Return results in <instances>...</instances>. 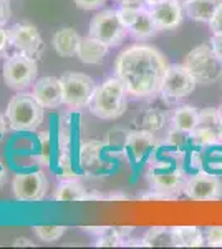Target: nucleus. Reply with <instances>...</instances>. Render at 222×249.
<instances>
[{"instance_id":"79ce46f5","label":"nucleus","mask_w":222,"mask_h":249,"mask_svg":"<svg viewBox=\"0 0 222 249\" xmlns=\"http://www.w3.org/2000/svg\"><path fill=\"white\" fill-rule=\"evenodd\" d=\"M176 2L179 3V5L183 7V9H186V5H188V3H189V0H176Z\"/></svg>"},{"instance_id":"4be33fe9","label":"nucleus","mask_w":222,"mask_h":249,"mask_svg":"<svg viewBox=\"0 0 222 249\" xmlns=\"http://www.w3.org/2000/svg\"><path fill=\"white\" fill-rule=\"evenodd\" d=\"M55 199L62 203L88 201V193L80 181H76V179H65V181L58 184V188H56Z\"/></svg>"},{"instance_id":"1a4fd4ad","label":"nucleus","mask_w":222,"mask_h":249,"mask_svg":"<svg viewBox=\"0 0 222 249\" xmlns=\"http://www.w3.org/2000/svg\"><path fill=\"white\" fill-rule=\"evenodd\" d=\"M196 78L192 77L191 71L186 68V65H169L166 77H164L163 88H161V96H163L166 102L176 103L179 100L186 98L196 90Z\"/></svg>"},{"instance_id":"2f4dec72","label":"nucleus","mask_w":222,"mask_h":249,"mask_svg":"<svg viewBox=\"0 0 222 249\" xmlns=\"http://www.w3.org/2000/svg\"><path fill=\"white\" fill-rule=\"evenodd\" d=\"M73 2L82 10H100L106 3V0H73Z\"/></svg>"},{"instance_id":"423d86ee","label":"nucleus","mask_w":222,"mask_h":249,"mask_svg":"<svg viewBox=\"0 0 222 249\" xmlns=\"http://www.w3.org/2000/svg\"><path fill=\"white\" fill-rule=\"evenodd\" d=\"M38 65L37 60L25 53L10 55L3 62V82L15 91H23L37 82Z\"/></svg>"},{"instance_id":"72a5a7b5","label":"nucleus","mask_w":222,"mask_h":249,"mask_svg":"<svg viewBox=\"0 0 222 249\" xmlns=\"http://www.w3.org/2000/svg\"><path fill=\"white\" fill-rule=\"evenodd\" d=\"M9 47H10L9 30H5L2 25H0V57H5Z\"/></svg>"},{"instance_id":"ea45409f","label":"nucleus","mask_w":222,"mask_h":249,"mask_svg":"<svg viewBox=\"0 0 222 249\" xmlns=\"http://www.w3.org/2000/svg\"><path fill=\"white\" fill-rule=\"evenodd\" d=\"M217 111H219V131H221V140H222V105L217 108Z\"/></svg>"},{"instance_id":"2eb2a0df","label":"nucleus","mask_w":222,"mask_h":249,"mask_svg":"<svg viewBox=\"0 0 222 249\" xmlns=\"http://www.w3.org/2000/svg\"><path fill=\"white\" fill-rule=\"evenodd\" d=\"M157 148H159V143H157L154 133L146 131V130H136V131L128 133L124 150L130 153L133 161L139 163V161H143V160H146L149 155L154 153Z\"/></svg>"},{"instance_id":"4468645a","label":"nucleus","mask_w":222,"mask_h":249,"mask_svg":"<svg viewBox=\"0 0 222 249\" xmlns=\"http://www.w3.org/2000/svg\"><path fill=\"white\" fill-rule=\"evenodd\" d=\"M32 95L43 108H58L63 105V85L56 77H42L34 83Z\"/></svg>"},{"instance_id":"9d476101","label":"nucleus","mask_w":222,"mask_h":249,"mask_svg":"<svg viewBox=\"0 0 222 249\" xmlns=\"http://www.w3.org/2000/svg\"><path fill=\"white\" fill-rule=\"evenodd\" d=\"M183 193L192 201H217L222 198V181L214 173L197 171L188 176Z\"/></svg>"},{"instance_id":"f704fd0d","label":"nucleus","mask_w":222,"mask_h":249,"mask_svg":"<svg viewBox=\"0 0 222 249\" xmlns=\"http://www.w3.org/2000/svg\"><path fill=\"white\" fill-rule=\"evenodd\" d=\"M10 18V3L9 0H0V25H5Z\"/></svg>"},{"instance_id":"9b49d317","label":"nucleus","mask_w":222,"mask_h":249,"mask_svg":"<svg viewBox=\"0 0 222 249\" xmlns=\"http://www.w3.org/2000/svg\"><path fill=\"white\" fill-rule=\"evenodd\" d=\"M10 45L20 53H25L28 57L38 60L43 53V38L40 35L38 29L28 22H18L9 29Z\"/></svg>"},{"instance_id":"4c0bfd02","label":"nucleus","mask_w":222,"mask_h":249,"mask_svg":"<svg viewBox=\"0 0 222 249\" xmlns=\"http://www.w3.org/2000/svg\"><path fill=\"white\" fill-rule=\"evenodd\" d=\"M12 246H28V248H34V243H32L30 239H27V238H17V239H14Z\"/></svg>"},{"instance_id":"c756f323","label":"nucleus","mask_w":222,"mask_h":249,"mask_svg":"<svg viewBox=\"0 0 222 249\" xmlns=\"http://www.w3.org/2000/svg\"><path fill=\"white\" fill-rule=\"evenodd\" d=\"M139 9H141V7H120V9L116 10L120 22L123 23L126 29H130L133 23H135L136 17H138Z\"/></svg>"},{"instance_id":"f3484780","label":"nucleus","mask_w":222,"mask_h":249,"mask_svg":"<svg viewBox=\"0 0 222 249\" xmlns=\"http://www.w3.org/2000/svg\"><path fill=\"white\" fill-rule=\"evenodd\" d=\"M80 42H82V37L73 27H63V29L56 30L51 38V45H53L55 52L63 58L75 57L78 53Z\"/></svg>"},{"instance_id":"a211bd4d","label":"nucleus","mask_w":222,"mask_h":249,"mask_svg":"<svg viewBox=\"0 0 222 249\" xmlns=\"http://www.w3.org/2000/svg\"><path fill=\"white\" fill-rule=\"evenodd\" d=\"M108 50H110V47L106 43L88 35V37H82L76 57L82 60L83 63H86V65H98L108 55Z\"/></svg>"},{"instance_id":"20e7f679","label":"nucleus","mask_w":222,"mask_h":249,"mask_svg":"<svg viewBox=\"0 0 222 249\" xmlns=\"http://www.w3.org/2000/svg\"><path fill=\"white\" fill-rule=\"evenodd\" d=\"M5 118L15 131H34L43 122V107L32 93L18 91L7 105Z\"/></svg>"},{"instance_id":"393cba45","label":"nucleus","mask_w":222,"mask_h":249,"mask_svg":"<svg viewBox=\"0 0 222 249\" xmlns=\"http://www.w3.org/2000/svg\"><path fill=\"white\" fill-rule=\"evenodd\" d=\"M168 120V115L159 108H146L138 115V124L139 130H146L151 133H157L164 128Z\"/></svg>"},{"instance_id":"aec40b11","label":"nucleus","mask_w":222,"mask_h":249,"mask_svg":"<svg viewBox=\"0 0 222 249\" xmlns=\"http://www.w3.org/2000/svg\"><path fill=\"white\" fill-rule=\"evenodd\" d=\"M221 3L222 0H189L184 12L191 20L209 23V20L212 18V15L216 14Z\"/></svg>"},{"instance_id":"0eeeda50","label":"nucleus","mask_w":222,"mask_h":249,"mask_svg":"<svg viewBox=\"0 0 222 249\" xmlns=\"http://www.w3.org/2000/svg\"><path fill=\"white\" fill-rule=\"evenodd\" d=\"M60 80L63 85V105L70 110H82L90 105L96 90V83L91 77L80 71H68Z\"/></svg>"},{"instance_id":"39448f33","label":"nucleus","mask_w":222,"mask_h":249,"mask_svg":"<svg viewBox=\"0 0 222 249\" xmlns=\"http://www.w3.org/2000/svg\"><path fill=\"white\" fill-rule=\"evenodd\" d=\"M184 65L201 85H212L222 77V62L207 43H201L192 48L186 55Z\"/></svg>"},{"instance_id":"473e14b6","label":"nucleus","mask_w":222,"mask_h":249,"mask_svg":"<svg viewBox=\"0 0 222 249\" xmlns=\"http://www.w3.org/2000/svg\"><path fill=\"white\" fill-rule=\"evenodd\" d=\"M207 25L212 34H222V3L219 5V9L216 10V14L212 15V18L209 20Z\"/></svg>"},{"instance_id":"cd10ccee","label":"nucleus","mask_w":222,"mask_h":249,"mask_svg":"<svg viewBox=\"0 0 222 249\" xmlns=\"http://www.w3.org/2000/svg\"><path fill=\"white\" fill-rule=\"evenodd\" d=\"M32 230H34L38 239L47 241V243H53V241H58L65 234L67 228L65 226H34Z\"/></svg>"},{"instance_id":"5701e85b","label":"nucleus","mask_w":222,"mask_h":249,"mask_svg":"<svg viewBox=\"0 0 222 249\" xmlns=\"http://www.w3.org/2000/svg\"><path fill=\"white\" fill-rule=\"evenodd\" d=\"M197 123H199V110L191 105L177 107L172 113V126L186 133H191L197 126Z\"/></svg>"},{"instance_id":"f03ea898","label":"nucleus","mask_w":222,"mask_h":249,"mask_svg":"<svg viewBox=\"0 0 222 249\" xmlns=\"http://www.w3.org/2000/svg\"><path fill=\"white\" fill-rule=\"evenodd\" d=\"M186 179H188V175L184 170V153L166 146L164 153L157 155L154 161L151 160L148 181L153 191L163 193L174 199L179 193L184 191Z\"/></svg>"},{"instance_id":"c9c22d12","label":"nucleus","mask_w":222,"mask_h":249,"mask_svg":"<svg viewBox=\"0 0 222 249\" xmlns=\"http://www.w3.org/2000/svg\"><path fill=\"white\" fill-rule=\"evenodd\" d=\"M211 47H212V50L216 52L217 58L222 62V34H212Z\"/></svg>"},{"instance_id":"7c9ffc66","label":"nucleus","mask_w":222,"mask_h":249,"mask_svg":"<svg viewBox=\"0 0 222 249\" xmlns=\"http://www.w3.org/2000/svg\"><path fill=\"white\" fill-rule=\"evenodd\" d=\"M205 244L211 248H222V226H209L204 230Z\"/></svg>"},{"instance_id":"6e6552de","label":"nucleus","mask_w":222,"mask_h":249,"mask_svg":"<svg viewBox=\"0 0 222 249\" xmlns=\"http://www.w3.org/2000/svg\"><path fill=\"white\" fill-rule=\"evenodd\" d=\"M128 34L130 32L120 22L118 14L113 9L100 10L98 14H95L88 27V35L106 43L108 47L121 45Z\"/></svg>"},{"instance_id":"6ab92c4d","label":"nucleus","mask_w":222,"mask_h":249,"mask_svg":"<svg viewBox=\"0 0 222 249\" xmlns=\"http://www.w3.org/2000/svg\"><path fill=\"white\" fill-rule=\"evenodd\" d=\"M176 248H201L205 244L204 231L197 226H176L172 228Z\"/></svg>"},{"instance_id":"e433bc0d","label":"nucleus","mask_w":222,"mask_h":249,"mask_svg":"<svg viewBox=\"0 0 222 249\" xmlns=\"http://www.w3.org/2000/svg\"><path fill=\"white\" fill-rule=\"evenodd\" d=\"M120 3V7H143L146 5L144 0H116Z\"/></svg>"},{"instance_id":"58836bf2","label":"nucleus","mask_w":222,"mask_h":249,"mask_svg":"<svg viewBox=\"0 0 222 249\" xmlns=\"http://www.w3.org/2000/svg\"><path fill=\"white\" fill-rule=\"evenodd\" d=\"M5 130H7V122H5V118L0 115V136L5 133Z\"/></svg>"},{"instance_id":"412c9836","label":"nucleus","mask_w":222,"mask_h":249,"mask_svg":"<svg viewBox=\"0 0 222 249\" xmlns=\"http://www.w3.org/2000/svg\"><path fill=\"white\" fill-rule=\"evenodd\" d=\"M128 32H130L136 40H149L154 37L159 30H157L154 20H153L151 14H149V9L141 7L138 17H136L135 23L128 29Z\"/></svg>"},{"instance_id":"dca6fc26","label":"nucleus","mask_w":222,"mask_h":249,"mask_svg":"<svg viewBox=\"0 0 222 249\" xmlns=\"http://www.w3.org/2000/svg\"><path fill=\"white\" fill-rule=\"evenodd\" d=\"M106 148H108V144L103 142H98V140H91V142L83 143L78 151V160H80V164L83 166V170L88 173H93V175H98L104 168L103 153Z\"/></svg>"},{"instance_id":"b1692460","label":"nucleus","mask_w":222,"mask_h":249,"mask_svg":"<svg viewBox=\"0 0 222 249\" xmlns=\"http://www.w3.org/2000/svg\"><path fill=\"white\" fill-rule=\"evenodd\" d=\"M199 150H201L203 170L214 173L217 176L222 175V142L207 144V146H203Z\"/></svg>"},{"instance_id":"ddd939ff","label":"nucleus","mask_w":222,"mask_h":249,"mask_svg":"<svg viewBox=\"0 0 222 249\" xmlns=\"http://www.w3.org/2000/svg\"><path fill=\"white\" fill-rule=\"evenodd\" d=\"M149 14L159 32L177 29L184 18V9L176 0H163V2L149 7Z\"/></svg>"},{"instance_id":"a19ab883","label":"nucleus","mask_w":222,"mask_h":249,"mask_svg":"<svg viewBox=\"0 0 222 249\" xmlns=\"http://www.w3.org/2000/svg\"><path fill=\"white\" fill-rule=\"evenodd\" d=\"M159 2H163V0H144V3H146L148 7H153V5H156V3H159Z\"/></svg>"},{"instance_id":"37998d69","label":"nucleus","mask_w":222,"mask_h":249,"mask_svg":"<svg viewBox=\"0 0 222 249\" xmlns=\"http://www.w3.org/2000/svg\"><path fill=\"white\" fill-rule=\"evenodd\" d=\"M3 176H5V171H3V168H0V183H2Z\"/></svg>"},{"instance_id":"7ed1b4c3","label":"nucleus","mask_w":222,"mask_h":249,"mask_svg":"<svg viewBox=\"0 0 222 249\" xmlns=\"http://www.w3.org/2000/svg\"><path fill=\"white\" fill-rule=\"evenodd\" d=\"M126 95L128 91L123 82L115 75L96 85L88 110L100 120H116L123 116L128 108Z\"/></svg>"},{"instance_id":"c85d7f7f","label":"nucleus","mask_w":222,"mask_h":249,"mask_svg":"<svg viewBox=\"0 0 222 249\" xmlns=\"http://www.w3.org/2000/svg\"><path fill=\"white\" fill-rule=\"evenodd\" d=\"M121 243H124V241L121 239L116 228H108V230L104 231L103 234H100L98 239H96V246H102V248L121 246Z\"/></svg>"},{"instance_id":"f257e3e1","label":"nucleus","mask_w":222,"mask_h":249,"mask_svg":"<svg viewBox=\"0 0 222 249\" xmlns=\"http://www.w3.org/2000/svg\"><path fill=\"white\" fill-rule=\"evenodd\" d=\"M168 68L166 57L156 47L144 43L124 48L115 60V75L123 82L128 95L135 98L159 95Z\"/></svg>"},{"instance_id":"bb28decb","label":"nucleus","mask_w":222,"mask_h":249,"mask_svg":"<svg viewBox=\"0 0 222 249\" xmlns=\"http://www.w3.org/2000/svg\"><path fill=\"white\" fill-rule=\"evenodd\" d=\"M166 146H169L174 151H181L184 153L186 150L192 146L191 144V133H186L183 130H177V128L171 126V130L168 131L166 138Z\"/></svg>"},{"instance_id":"f8f14e48","label":"nucleus","mask_w":222,"mask_h":249,"mask_svg":"<svg viewBox=\"0 0 222 249\" xmlns=\"http://www.w3.org/2000/svg\"><path fill=\"white\" fill-rule=\"evenodd\" d=\"M12 190L15 198L22 203L42 201L48 191V179L42 171L22 173L14 178Z\"/></svg>"},{"instance_id":"a878e982","label":"nucleus","mask_w":222,"mask_h":249,"mask_svg":"<svg viewBox=\"0 0 222 249\" xmlns=\"http://www.w3.org/2000/svg\"><path fill=\"white\" fill-rule=\"evenodd\" d=\"M141 246L146 248H164L174 246L172 228H151L141 239Z\"/></svg>"}]
</instances>
